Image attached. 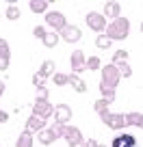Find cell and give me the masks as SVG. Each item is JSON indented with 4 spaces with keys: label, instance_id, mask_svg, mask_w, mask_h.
I'll use <instances>...</instances> for the list:
<instances>
[{
    "label": "cell",
    "instance_id": "cell-12",
    "mask_svg": "<svg viewBox=\"0 0 143 147\" xmlns=\"http://www.w3.org/2000/svg\"><path fill=\"white\" fill-rule=\"evenodd\" d=\"M24 130H28V132H33V134H39L41 130H46V119H41V117H37V115H30L26 119V128Z\"/></svg>",
    "mask_w": 143,
    "mask_h": 147
},
{
    "label": "cell",
    "instance_id": "cell-5",
    "mask_svg": "<svg viewBox=\"0 0 143 147\" xmlns=\"http://www.w3.org/2000/svg\"><path fill=\"white\" fill-rule=\"evenodd\" d=\"M100 74H102V82H108V84H113V87H117V84H119V80H121L119 67H117V65H113V63L104 65V67L100 69Z\"/></svg>",
    "mask_w": 143,
    "mask_h": 147
},
{
    "label": "cell",
    "instance_id": "cell-29",
    "mask_svg": "<svg viewBox=\"0 0 143 147\" xmlns=\"http://www.w3.org/2000/svg\"><path fill=\"white\" fill-rule=\"evenodd\" d=\"M33 35H35V39L43 41V39H46V35H48V30H46V26H35V28H33Z\"/></svg>",
    "mask_w": 143,
    "mask_h": 147
},
{
    "label": "cell",
    "instance_id": "cell-36",
    "mask_svg": "<svg viewBox=\"0 0 143 147\" xmlns=\"http://www.w3.org/2000/svg\"><path fill=\"white\" fill-rule=\"evenodd\" d=\"M9 121V113L7 110H0V123H7Z\"/></svg>",
    "mask_w": 143,
    "mask_h": 147
},
{
    "label": "cell",
    "instance_id": "cell-11",
    "mask_svg": "<svg viewBox=\"0 0 143 147\" xmlns=\"http://www.w3.org/2000/svg\"><path fill=\"white\" fill-rule=\"evenodd\" d=\"M35 138H37V143H39V145H43V147H50L52 143H56V141H59V136H56V132H54L52 128L41 130V132H39Z\"/></svg>",
    "mask_w": 143,
    "mask_h": 147
},
{
    "label": "cell",
    "instance_id": "cell-6",
    "mask_svg": "<svg viewBox=\"0 0 143 147\" xmlns=\"http://www.w3.org/2000/svg\"><path fill=\"white\" fill-rule=\"evenodd\" d=\"M69 67H72V74L80 76V74L87 69V56H85L83 50H74L72 56H69Z\"/></svg>",
    "mask_w": 143,
    "mask_h": 147
},
{
    "label": "cell",
    "instance_id": "cell-34",
    "mask_svg": "<svg viewBox=\"0 0 143 147\" xmlns=\"http://www.w3.org/2000/svg\"><path fill=\"white\" fill-rule=\"evenodd\" d=\"M69 147H87V141H85V138H80V141L69 143Z\"/></svg>",
    "mask_w": 143,
    "mask_h": 147
},
{
    "label": "cell",
    "instance_id": "cell-2",
    "mask_svg": "<svg viewBox=\"0 0 143 147\" xmlns=\"http://www.w3.org/2000/svg\"><path fill=\"white\" fill-rule=\"evenodd\" d=\"M85 22H87V26L91 28L93 32H98V35H104L106 26H108V20L104 18V13H98V11H89V13L85 15Z\"/></svg>",
    "mask_w": 143,
    "mask_h": 147
},
{
    "label": "cell",
    "instance_id": "cell-14",
    "mask_svg": "<svg viewBox=\"0 0 143 147\" xmlns=\"http://www.w3.org/2000/svg\"><path fill=\"white\" fill-rule=\"evenodd\" d=\"M28 9L35 15H46L50 11V2L48 0H28Z\"/></svg>",
    "mask_w": 143,
    "mask_h": 147
},
{
    "label": "cell",
    "instance_id": "cell-22",
    "mask_svg": "<svg viewBox=\"0 0 143 147\" xmlns=\"http://www.w3.org/2000/svg\"><path fill=\"white\" fill-rule=\"evenodd\" d=\"M111 46H113L111 37H106V35H98L96 37V48L98 50H111Z\"/></svg>",
    "mask_w": 143,
    "mask_h": 147
},
{
    "label": "cell",
    "instance_id": "cell-25",
    "mask_svg": "<svg viewBox=\"0 0 143 147\" xmlns=\"http://www.w3.org/2000/svg\"><path fill=\"white\" fill-rule=\"evenodd\" d=\"M52 82H54L56 87H65V84H69V74H63V71H56L54 76H52Z\"/></svg>",
    "mask_w": 143,
    "mask_h": 147
},
{
    "label": "cell",
    "instance_id": "cell-8",
    "mask_svg": "<svg viewBox=\"0 0 143 147\" xmlns=\"http://www.w3.org/2000/svg\"><path fill=\"white\" fill-rule=\"evenodd\" d=\"M59 35H61V39H63L65 43H78L80 39H83V30H80L78 26H74V24H67Z\"/></svg>",
    "mask_w": 143,
    "mask_h": 147
},
{
    "label": "cell",
    "instance_id": "cell-28",
    "mask_svg": "<svg viewBox=\"0 0 143 147\" xmlns=\"http://www.w3.org/2000/svg\"><path fill=\"white\" fill-rule=\"evenodd\" d=\"M0 56L2 59H11V48L7 39H0Z\"/></svg>",
    "mask_w": 143,
    "mask_h": 147
},
{
    "label": "cell",
    "instance_id": "cell-35",
    "mask_svg": "<svg viewBox=\"0 0 143 147\" xmlns=\"http://www.w3.org/2000/svg\"><path fill=\"white\" fill-rule=\"evenodd\" d=\"M87 147H106V145H102V143H98L96 138H89V141H87Z\"/></svg>",
    "mask_w": 143,
    "mask_h": 147
},
{
    "label": "cell",
    "instance_id": "cell-27",
    "mask_svg": "<svg viewBox=\"0 0 143 147\" xmlns=\"http://www.w3.org/2000/svg\"><path fill=\"white\" fill-rule=\"evenodd\" d=\"M104 65H102L100 56H89L87 59V69H91V71H98V69H102Z\"/></svg>",
    "mask_w": 143,
    "mask_h": 147
},
{
    "label": "cell",
    "instance_id": "cell-17",
    "mask_svg": "<svg viewBox=\"0 0 143 147\" xmlns=\"http://www.w3.org/2000/svg\"><path fill=\"white\" fill-rule=\"evenodd\" d=\"M100 93H102V97L104 100H108V102H115L117 100V87H113V84H108V82H102L100 80Z\"/></svg>",
    "mask_w": 143,
    "mask_h": 147
},
{
    "label": "cell",
    "instance_id": "cell-4",
    "mask_svg": "<svg viewBox=\"0 0 143 147\" xmlns=\"http://www.w3.org/2000/svg\"><path fill=\"white\" fill-rule=\"evenodd\" d=\"M43 18H46V26L52 28L54 32H61L67 26V18L63 15V11H48Z\"/></svg>",
    "mask_w": 143,
    "mask_h": 147
},
{
    "label": "cell",
    "instance_id": "cell-19",
    "mask_svg": "<svg viewBox=\"0 0 143 147\" xmlns=\"http://www.w3.org/2000/svg\"><path fill=\"white\" fill-rule=\"evenodd\" d=\"M35 134L28 132V130H24L22 134L18 136V141H15V147H35Z\"/></svg>",
    "mask_w": 143,
    "mask_h": 147
},
{
    "label": "cell",
    "instance_id": "cell-9",
    "mask_svg": "<svg viewBox=\"0 0 143 147\" xmlns=\"http://www.w3.org/2000/svg\"><path fill=\"white\" fill-rule=\"evenodd\" d=\"M72 106H67V104H56V108H54V117L52 119L56 121V123H63V125H69V119H72Z\"/></svg>",
    "mask_w": 143,
    "mask_h": 147
},
{
    "label": "cell",
    "instance_id": "cell-21",
    "mask_svg": "<svg viewBox=\"0 0 143 147\" xmlns=\"http://www.w3.org/2000/svg\"><path fill=\"white\" fill-rule=\"evenodd\" d=\"M59 41H61V35L52 30V32H48V35H46V39H43L41 43L48 48V50H52V48H56V46H59Z\"/></svg>",
    "mask_w": 143,
    "mask_h": 147
},
{
    "label": "cell",
    "instance_id": "cell-16",
    "mask_svg": "<svg viewBox=\"0 0 143 147\" xmlns=\"http://www.w3.org/2000/svg\"><path fill=\"white\" fill-rule=\"evenodd\" d=\"M39 76H41V78L43 80H48V78H52V76H54V74H56V63H54V61H52V59H46V61H43V63H41V67H39Z\"/></svg>",
    "mask_w": 143,
    "mask_h": 147
},
{
    "label": "cell",
    "instance_id": "cell-13",
    "mask_svg": "<svg viewBox=\"0 0 143 147\" xmlns=\"http://www.w3.org/2000/svg\"><path fill=\"white\" fill-rule=\"evenodd\" d=\"M111 147H137V138H134V134L121 132L119 136L113 138V145Z\"/></svg>",
    "mask_w": 143,
    "mask_h": 147
},
{
    "label": "cell",
    "instance_id": "cell-31",
    "mask_svg": "<svg viewBox=\"0 0 143 147\" xmlns=\"http://www.w3.org/2000/svg\"><path fill=\"white\" fill-rule=\"evenodd\" d=\"M48 100H50V91H48L46 87L37 89V102H48Z\"/></svg>",
    "mask_w": 143,
    "mask_h": 147
},
{
    "label": "cell",
    "instance_id": "cell-30",
    "mask_svg": "<svg viewBox=\"0 0 143 147\" xmlns=\"http://www.w3.org/2000/svg\"><path fill=\"white\" fill-rule=\"evenodd\" d=\"M117 67H119L121 78H132V67H130L128 63H124V65H117Z\"/></svg>",
    "mask_w": 143,
    "mask_h": 147
},
{
    "label": "cell",
    "instance_id": "cell-23",
    "mask_svg": "<svg viewBox=\"0 0 143 147\" xmlns=\"http://www.w3.org/2000/svg\"><path fill=\"white\" fill-rule=\"evenodd\" d=\"M113 102H108V100H104V97H100V100H96L93 102V110H96L98 115H104V113H108V106H111Z\"/></svg>",
    "mask_w": 143,
    "mask_h": 147
},
{
    "label": "cell",
    "instance_id": "cell-26",
    "mask_svg": "<svg viewBox=\"0 0 143 147\" xmlns=\"http://www.w3.org/2000/svg\"><path fill=\"white\" fill-rule=\"evenodd\" d=\"M5 15H7V20H9V22H15V20H20V15H22V13H20V7H18V5H9Z\"/></svg>",
    "mask_w": 143,
    "mask_h": 147
},
{
    "label": "cell",
    "instance_id": "cell-7",
    "mask_svg": "<svg viewBox=\"0 0 143 147\" xmlns=\"http://www.w3.org/2000/svg\"><path fill=\"white\" fill-rule=\"evenodd\" d=\"M54 108L56 106L52 104L50 100L48 102H37L35 100V104H33V115L41 117V119H52V117H54Z\"/></svg>",
    "mask_w": 143,
    "mask_h": 147
},
{
    "label": "cell",
    "instance_id": "cell-3",
    "mask_svg": "<svg viewBox=\"0 0 143 147\" xmlns=\"http://www.w3.org/2000/svg\"><path fill=\"white\" fill-rule=\"evenodd\" d=\"M100 119L104 121V125H108L111 130H115V132H121V130L126 128V115L124 113H104V115H100Z\"/></svg>",
    "mask_w": 143,
    "mask_h": 147
},
{
    "label": "cell",
    "instance_id": "cell-32",
    "mask_svg": "<svg viewBox=\"0 0 143 147\" xmlns=\"http://www.w3.org/2000/svg\"><path fill=\"white\" fill-rule=\"evenodd\" d=\"M33 84H35V87H37V89H43V84H46V80H43L41 76H39V74H35V76H33Z\"/></svg>",
    "mask_w": 143,
    "mask_h": 147
},
{
    "label": "cell",
    "instance_id": "cell-15",
    "mask_svg": "<svg viewBox=\"0 0 143 147\" xmlns=\"http://www.w3.org/2000/svg\"><path fill=\"white\" fill-rule=\"evenodd\" d=\"M61 138H65L67 145H69V143L80 141V138H85V136H83V132H80V128H76V125H65L63 128V136Z\"/></svg>",
    "mask_w": 143,
    "mask_h": 147
},
{
    "label": "cell",
    "instance_id": "cell-18",
    "mask_svg": "<svg viewBox=\"0 0 143 147\" xmlns=\"http://www.w3.org/2000/svg\"><path fill=\"white\" fill-rule=\"evenodd\" d=\"M126 123L132 125V128L143 130V113H139V110H130V113H126Z\"/></svg>",
    "mask_w": 143,
    "mask_h": 147
},
{
    "label": "cell",
    "instance_id": "cell-38",
    "mask_svg": "<svg viewBox=\"0 0 143 147\" xmlns=\"http://www.w3.org/2000/svg\"><path fill=\"white\" fill-rule=\"evenodd\" d=\"M139 28H141V32H143V22H141V26H139Z\"/></svg>",
    "mask_w": 143,
    "mask_h": 147
},
{
    "label": "cell",
    "instance_id": "cell-20",
    "mask_svg": "<svg viewBox=\"0 0 143 147\" xmlns=\"http://www.w3.org/2000/svg\"><path fill=\"white\" fill-rule=\"evenodd\" d=\"M69 84H72V89L76 93H87V82L80 76H76V74H69Z\"/></svg>",
    "mask_w": 143,
    "mask_h": 147
},
{
    "label": "cell",
    "instance_id": "cell-37",
    "mask_svg": "<svg viewBox=\"0 0 143 147\" xmlns=\"http://www.w3.org/2000/svg\"><path fill=\"white\" fill-rule=\"evenodd\" d=\"M5 89H7V84H5V80H0V97L5 95Z\"/></svg>",
    "mask_w": 143,
    "mask_h": 147
},
{
    "label": "cell",
    "instance_id": "cell-24",
    "mask_svg": "<svg viewBox=\"0 0 143 147\" xmlns=\"http://www.w3.org/2000/svg\"><path fill=\"white\" fill-rule=\"evenodd\" d=\"M128 56H130L128 50H115L111 63H113V65H124V63H128Z\"/></svg>",
    "mask_w": 143,
    "mask_h": 147
},
{
    "label": "cell",
    "instance_id": "cell-1",
    "mask_svg": "<svg viewBox=\"0 0 143 147\" xmlns=\"http://www.w3.org/2000/svg\"><path fill=\"white\" fill-rule=\"evenodd\" d=\"M128 32H130V20L128 18H117L113 20V22H108V26H106V37H111L113 41H124V39H128Z\"/></svg>",
    "mask_w": 143,
    "mask_h": 147
},
{
    "label": "cell",
    "instance_id": "cell-33",
    "mask_svg": "<svg viewBox=\"0 0 143 147\" xmlns=\"http://www.w3.org/2000/svg\"><path fill=\"white\" fill-rule=\"evenodd\" d=\"M9 65H11V59H2V56H0V71H7Z\"/></svg>",
    "mask_w": 143,
    "mask_h": 147
},
{
    "label": "cell",
    "instance_id": "cell-10",
    "mask_svg": "<svg viewBox=\"0 0 143 147\" xmlns=\"http://www.w3.org/2000/svg\"><path fill=\"white\" fill-rule=\"evenodd\" d=\"M102 13H104V18L108 20V22H113V20L121 18V5H119V2H115V0H108V2H104Z\"/></svg>",
    "mask_w": 143,
    "mask_h": 147
}]
</instances>
